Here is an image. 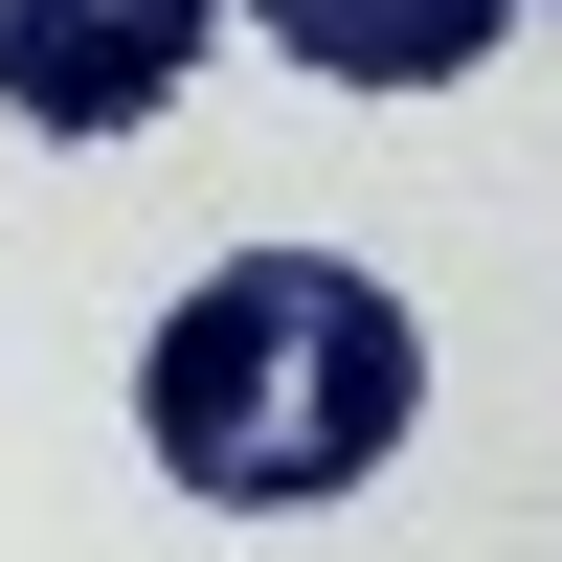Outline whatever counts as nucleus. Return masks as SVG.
Here are the masks:
<instances>
[{"label": "nucleus", "instance_id": "obj_1", "mask_svg": "<svg viewBox=\"0 0 562 562\" xmlns=\"http://www.w3.org/2000/svg\"><path fill=\"white\" fill-rule=\"evenodd\" d=\"M135 428H158V473L225 495V518H315V495H360L428 428V315H405L383 270H338V248H225L203 293L135 338Z\"/></svg>", "mask_w": 562, "mask_h": 562}, {"label": "nucleus", "instance_id": "obj_3", "mask_svg": "<svg viewBox=\"0 0 562 562\" xmlns=\"http://www.w3.org/2000/svg\"><path fill=\"white\" fill-rule=\"evenodd\" d=\"M248 23L293 45L315 90H450V68H495L518 0H248Z\"/></svg>", "mask_w": 562, "mask_h": 562}, {"label": "nucleus", "instance_id": "obj_2", "mask_svg": "<svg viewBox=\"0 0 562 562\" xmlns=\"http://www.w3.org/2000/svg\"><path fill=\"white\" fill-rule=\"evenodd\" d=\"M203 23L225 0H0V113L23 135H135V113H180Z\"/></svg>", "mask_w": 562, "mask_h": 562}]
</instances>
